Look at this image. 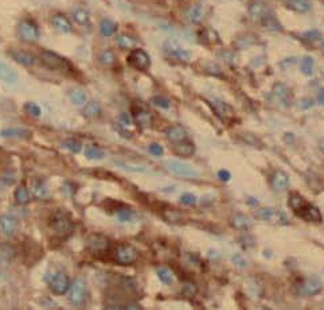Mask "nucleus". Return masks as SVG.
Here are the masks:
<instances>
[{
	"label": "nucleus",
	"instance_id": "obj_10",
	"mask_svg": "<svg viewBox=\"0 0 324 310\" xmlns=\"http://www.w3.org/2000/svg\"><path fill=\"white\" fill-rule=\"evenodd\" d=\"M18 33L20 40L25 42H35L39 40V29L35 25V22L30 21V19H25L19 23Z\"/></svg>",
	"mask_w": 324,
	"mask_h": 310
},
{
	"label": "nucleus",
	"instance_id": "obj_57",
	"mask_svg": "<svg viewBox=\"0 0 324 310\" xmlns=\"http://www.w3.org/2000/svg\"><path fill=\"white\" fill-rule=\"evenodd\" d=\"M317 101H319V104H321L324 107V88H321L319 94H317Z\"/></svg>",
	"mask_w": 324,
	"mask_h": 310
},
{
	"label": "nucleus",
	"instance_id": "obj_11",
	"mask_svg": "<svg viewBox=\"0 0 324 310\" xmlns=\"http://www.w3.org/2000/svg\"><path fill=\"white\" fill-rule=\"evenodd\" d=\"M323 290V282L317 277H308L297 286L299 296H316Z\"/></svg>",
	"mask_w": 324,
	"mask_h": 310
},
{
	"label": "nucleus",
	"instance_id": "obj_33",
	"mask_svg": "<svg viewBox=\"0 0 324 310\" xmlns=\"http://www.w3.org/2000/svg\"><path fill=\"white\" fill-rule=\"evenodd\" d=\"M69 99L74 105H83L88 103V94L82 89H73L69 93Z\"/></svg>",
	"mask_w": 324,
	"mask_h": 310
},
{
	"label": "nucleus",
	"instance_id": "obj_2",
	"mask_svg": "<svg viewBox=\"0 0 324 310\" xmlns=\"http://www.w3.org/2000/svg\"><path fill=\"white\" fill-rule=\"evenodd\" d=\"M40 62L44 64L46 68H49L50 70H55V72H70L72 70V65L70 62L63 58L62 55L57 54L54 51L50 50H44L39 54Z\"/></svg>",
	"mask_w": 324,
	"mask_h": 310
},
{
	"label": "nucleus",
	"instance_id": "obj_38",
	"mask_svg": "<svg viewBox=\"0 0 324 310\" xmlns=\"http://www.w3.org/2000/svg\"><path fill=\"white\" fill-rule=\"evenodd\" d=\"M117 45H119L120 49L123 50H126V49H132V47L136 45V40L132 38L131 35H126V34H123L117 38Z\"/></svg>",
	"mask_w": 324,
	"mask_h": 310
},
{
	"label": "nucleus",
	"instance_id": "obj_26",
	"mask_svg": "<svg viewBox=\"0 0 324 310\" xmlns=\"http://www.w3.org/2000/svg\"><path fill=\"white\" fill-rule=\"evenodd\" d=\"M0 137L3 138H19V139H29L31 132L26 128H6L0 132Z\"/></svg>",
	"mask_w": 324,
	"mask_h": 310
},
{
	"label": "nucleus",
	"instance_id": "obj_1",
	"mask_svg": "<svg viewBox=\"0 0 324 310\" xmlns=\"http://www.w3.org/2000/svg\"><path fill=\"white\" fill-rule=\"evenodd\" d=\"M249 15L253 21L260 22L268 29H280V26H278L277 21L274 19L268 4H265L261 0H254L249 4Z\"/></svg>",
	"mask_w": 324,
	"mask_h": 310
},
{
	"label": "nucleus",
	"instance_id": "obj_53",
	"mask_svg": "<svg viewBox=\"0 0 324 310\" xmlns=\"http://www.w3.org/2000/svg\"><path fill=\"white\" fill-rule=\"evenodd\" d=\"M303 36L308 41H316L320 38V33L316 31V30H312V31H307V33L303 34Z\"/></svg>",
	"mask_w": 324,
	"mask_h": 310
},
{
	"label": "nucleus",
	"instance_id": "obj_46",
	"mask_svg": "<svg viewBox=\"0 0 324 310\" xmlns=\"http://www.w3.org/2000/svg\"><path fill=\"white\" fill-rule=\"evenodd\" d=\"M151 103L159 108H163V109H168L169 108V100L166 98H163V96H155V98L151 99Z\"/></svg>",
	"mask_w": 324,
	"mask_h": 310
},
{
	"label": "nucleus",
	"instance_id": "obj_30",
	"mask_svg": "<svg viewBox=\"0 0 324 310\" xmlns=\"http://www.w3.org/2000/svg\"><path fill=\"white\" fill-rule=\"evenodd\" d=\"M230 224L231 227L238 229V231H245V229H248V228L250 227V221H249V219L245 215H241V213H237V215H234V216L231 217Z\"/></svg>",
	"mask_w": 324,
	"mask_h": 310
},
{
	"label": "nucleus",
	"instance_id": "obj_12",
	"mask_svg": "<svg viewBox=\"0 0 324 310\" xmlns=\"http://www.w3.org/2000/svg\"><path fill=\"white\" fill-rule=\"evenodd\" d=\"M87 248L92 254L100 255V254H104L109 248V240L105 238L104 235H90L87 240Z\"/></svg>",
	"mask_w": 324,
	"mask_h": 310
},
{
	"label": "nucleus",
	"instance_id": "obj_28",
	"mask_svg": "<svg viewBox=\"0 0 324 310\" xmlns=\"http://www.w3.org/2000/svg\"><path fill=\"white\" fill-rule=\"evenodd\" d=\"M186 15H187V18L190 22L199 23L202 22V19L205 16V10H203V7H202L201 4H194V6H191V7L188 8Z\"/></svg>",
	"mask_w": 324,
	"mask_h": 310
},
{
	"label": "nucleus",
	"instance_id": "obj_37",
	"mask_svg": "<svg viewBox=\"0 0 324 310\" xmlns=\"http://www.w3.org/2000/svg\"><path fill=\"white\" fill-rule=\"evenodd\" d=\"M85 157L90 161H101V159H104L105 154L101 148L96 147V146H89L85 150Z\"/></svg>",
	"mask_w": 324,
	"mask_h": 310
},
{
	"label": "nucleus",
	"instance_id": "obj_39",
	"mask_svg": "<svg viewBox=\"0 0 324 310\" xmlns=\"http://www.w3.org/2000/svg\"><path fill=\"white\" fill-rule=\"evenodd\" d=\"M273 94L276 96V98L278 99V100L284 101V100H287V99H288L289 89L287 88V85H284V84L277 83V84H274Z\"/></svg>",
	"mask_w": 324,
	"mask_h": 310
},
{
	"label": "nucleus",
	"instance_id": "obj_25",
	"mask_svg": "<svg viewBox=\"0 0 324 310\" xmlns=\"http://www.w3.org/2000/svg\"><path fill=\"white\" fill-rule=\"evenodd\" d=\"M174 152L179 157H191L195 152V146L191 142H179L174 146Z\"/></svg>",
	"mask_w": 324,
	"mask_h": 310
},
{
	"label": "nucleus",
	"instance_id": "obj_55",
	"mask_svg": "<svg viewBox=\"0 0 324 310\" xmlns=\"http://www.w3.org/2000/svg\"><path fill=\"white\" fill-rule=\"evenodd\" d=\"M300 105H301L303 108H310V107L313 105V101L310 100V99H306V100H303L301 103H300Z\"/></svg>",
	"mask_w": 324,
	"mask_h": 310
},
{
	"label": "nucleus",
	"instance_id": "obj_35",
	"mask_svg": "<svg viewBox=\"0 0 324 310\" xmlns=\"http://www.w3.org/2000/svg\"><path fill=\"white\" fill-rule=\"evenodd\" d=\"M15 200L19 202V204H22V205H26V204H29L30 200H31V193L30 190L26 186H19L16 190H15Z\"/></svg>",
	"mask_w": 324,
	"mask_h": 310
},
{
	"label": "nucleus",
	"instance_id": "obj_51",
	"mask_svg": "<svg viewBox=\"0 0 324 310\" xmlns=\"http://www.w3.org/2000/svg\"><path fill=\"white\" fill-rule=\"evenodd\" d=\"M119 122L121 123V124H123L124 127H131V126H132V123H134V120H132V118H131L129 113H126V112H123V113L120 115Z\"/></svg>",
	"mask_w": 324,
	"mask_h": 310
},
{
	"label": "nucleus",
	"instance_id": "obj_24",
	"mask_svg": "<svg viewBox=\"0 0 324 310\" xmlns=\"http://www.w3.org/2000/svg\"><path fill=\"white\" fill-rule=\"evenodd\" d=\"M163 220L168 224H180L184 220L183 213L178 209H172V208H167L163 210L162 213Z\"/></svg>",
	"mask_w": 324,
	"mask_h": 310
},
{
	"label": "nucleus",
	"instance_id": "obj_47",
	"mask_svg": "<svg viewBox=\"0 0 324 310\" xmlns=\"http://www.w3.org/2000/svg\"><path fill=\"white\" fill-rule=\"evenodd\" d=\"M132 216H134V212L131 209H128V208H121V209L117 210V219H119L120 221H123V223L129 221L131 219H132Z\"/></svg>",
	"mask_w": 324,
	"mask_h": 310
},
{
	"label": "nucleus",
	"instance_id": "obj_7",
	"mask_svg": "<svg viewBox=\"0 0 324 310\" xmlns=\"http://www.w3.org/2000/svg\"><path fill=\"white\" fill-rule=\"evenodd\" d=\"M126 61H128L129 66H132L136 70H141V72H144L151 66V58L143 49H135V50L131 51Z\"/></svg>",
	"mask_w": 324,
	"mask_h": 310
},
{
	"label": "nucleus",
	"instance_id": "obj_4",
	"mask_svg": "<svg viewBox=\"0 0 324 310\" xmlns=\"http://www.w3.org/2000/svg\"><path fill=\"white\" fill-rule=\"evenodd\" d=\"M69 301L74 306H83L88 298V285L82 278H77L68 290Z\"/></svg>",
	"mask_w": 324,
	"mask_h": 310
},
{
	"label": "nucleus",
	"instance_id": "obj_29",
	"mask_svg": "<svg viewBox=\"0 0 324 310\" xmlns=\"http://www.w3.org/2000/svg\"><path fill=\"white\" fill-rule=\"evenodd\" d=\"M72 16L74 19V22L79 26H87L90 22V14L88 10L82 7H78L76 10H73Z\"/></svg>",
	"mask_w": 324,
	"mask_h": 310
},
{
	"label": "nucleus",
	"instance_id": "obj_48",
	"mask_svg": "<svg viewBox=\"0 0 324 310\" xmlns=\"http://www.w3.org/2000/svg\"><path fill=\"white\" fill-rule=\"evenodd\" d=\"M180 201L182 204L187 206H192L197 204V197H195L192 193H183V195L180 196Z\"/></svg>",
	"mask_w": 324,
	"mask_h": 310
},
{
	"label": "nucleus",
	"instance_id": "obj_17",
	"mask_svg": "<svg viewBox=\"0 0 324 310\" xmlns=\"http://www.w3.org/2000/svg\"><path fill=\"white\" fill-rule=\"evenodd\" d=\"M10 55L12 57L15 62H18L19 65L23 66H33L36 64V57L33 55L31 53H27V51L23 50H12L10 53Z\"/></svg>",
	"mask_w": 324,
	"mask_h": 310
},
{
	"label": "nucleus",
	"instance_id": "obj_34",
	"mask_svg": "<svg viewBox=\"0 0 324 310\" xmlns=\"http://www.w3.org/2000/svg\"><path fill=\"white\" fill-rule=\"evenodd\" d=\"M156 274H158L160 282L164 283V285H172L174 282H175L174 274L171 273L169 268H167V267H159L158 270H156Z\"/></svg>",
	"mask_w": 324,
	"mask_h": 310
},
{
	"label": "nucleus",
	"instance_id": "obj_31",
	"mask_svg": "<svg viewBox=\"0 0 324 310\" xmlns=\"http://www.w3.org/2000/svg\"><path fill=\"white\" fill-rule=\"evenodd\" d=\"M100 31L104 36H112L117 31V23L113 22L112 19L105 18L100 23Z\"/></svg>",
	"mask_w": 324,
	"mask_h": 310
},
{
	"label": "nucleus",
	"instance_id": "obj_16",
	"mask_svg": "<svg viewBox=\"0 0 324 310\" xmlns=\"http://www.w3.org/2000/svg\"><path fill=\"white\" fill-rule=\"evenodd\" d=\"M51 25L57 30L58 33L62 34H70L73 31V26L70 23L65 15L62 14H55L53 18H51Z\"/></svg>",
	"mask_w": 324,
	"mask_h": 310
},
{
	"label": "nucleus",
	"instance_id": "obj_18",
	"mask_svg": "<svg viewBox=\"0 0 324 310\" xmlns=\"http://www.w3.org/2000/svg\"><path fill=\"white\" fill-rule=\"evenodd\" d=\"M299 216H301V219H304L308 223H320L321 221V213L320 210L317 209L316 206L310 205L307 204L304 208L301 209V212L299 213Z\"/></svg>",
	"mask_w": 324,
	"mask_h": 310
},
{
	"label": "nucleus",
	"instance_id": "obj_27",
	"mask_svg": "<svg viewBox=\"0 0 324 310\" xmlns=\"http://www.w3.org/2000/svg\"><path fill=\"white\" fill-rule=\"evenodd\" d=\"M82 113L85 118H88V119H93V118H97V116L101 113L100 103L96 100L88 101L87 104H85V107H83Z\"/></svg>",
	"mask_w": 324,
	"mask_h": 310
},
{
	"label": "nucleus",
	"instance_id": "obj_40",
	"mask_svg": "<svg viewBox=\"0 0 324 310\" xmlns=\"http://www.w3.org/2000/svg\"><path fill=\"white\" fill-rule=\"evenodd\" d=\"M62 147L69 150V151L73 152V154H78V152H81V150H82V144L79 143L78 141H76V139H68V141H65L62 143Z\"/></svg>",
	"mask_w": 324,
	"mask_h": 310
},
{
	"label": "nucleus",
	"instance_id": "obj_21",
	"mask_svg": "<svg viewBox=\"0 0 324 310\" xmlns=\"http://www.w3.org/2000/svg\"><path fill=\"white\" fill-rule=\"evenodd\" d=\"M134 120L137 126L141 127V128H148V127L152 126V115L145 109H137L135 111Z\"/></svg>",
	"mask_w": 324,
	"mask_h": 310
},
{
	"label": "nucleus",
	"instance_id": "obj_41",
	"mask_svg": "<svg viewBox=\"0 0 324 310\" xmlns=\"http://www.w3.org/2000/svg\"><path fill=\"white\" fill-rule=\"evenodd\" d=\"M274 215H276V209L274 208H269V206L260 208L256 212V217H258L261 220H270V219H273Z\"/></svg>",
	"mask_w": 324,
	"mask_h": 310
},
{
	"label": "nucleus",
	"instance_id": "obj_6",
	"mask_svg": "<svg viewBox=\"0 0 324 310\" xmlns=\"http://www.w3.org/2000/svg\"><path fill=\"white\" fill-rule=\"evenodd\" d=\"M166 167L168 169V171H171V173L178 176V177L194 178L199 176V173L194 167L188 165V163L182 162V161H167Z\"/></svg>",
	"mask_w": 324,
	"mask_h": 310
},
{
	"label": "nucleus",
	"instance_id": "obj_49",
	"mask_svg": "<svg viewBox=\"0 0 324 310\" xmlns=\"http://www.w3.org/2000/svg\"><path fill=\"white\" fill-rule=\"evenodd\" d=\"M231 262H233L235 266L241 267V268H245V267H248V262H246L245 258H244L242 255H240V254H235V255H233V258H231Z\"/></svg>",
	"mask_w": 324,
	"mask_h": 310
},
{
	"label": "nucleus",
	"instance_id": "obj_36",
	"mask_svg": "<svg viewBox=\"0 0 324 310\" xmlns=\"http://www.w3.org/2000/svg\"><path fill=\"white\" fill-rule=\"evenodd\" d=\"M313 66H315V61H313L312 57L306 55V57L301 58V62H300V70H301L303 74H306V76H312Z\"/></svg>",
	"mask_w": 324,
	"mask_h": 310
},
{
	"label": "nucleus",
	"instance_id": "obj_56",
	"mask_svg": "<svg viewBox=\"0 0 324 310\" xmlns=\"http://www.w3.org/2000/svg\"><path fill=\"white\" fill-rule=\"evenodd\" d=\"M284 141L287 142V143H293V142H295V135H293V133L287 132L284 135Z\"/></svg>",
	"mask_w": 324,
	"mask_h": 310
},
{
	"label": "nucleus",
	"instance_id": "obj_9",
	"mask_svg": "<svg viewBox=\"0 0 324 310\" xmlns=\"http://www.w3.org/2000/svg\"><path fill=\"white\" fill-rule=\"evenodd\" d=\"M49 286L50 290L57 296H63L65 293H68L69 287H70V278L68 274H65L63 271H57L53 274V277L49 281Z\"/></svg>",
	"mask_w": 324,
	"mask_h": 310
},
{
	"label": "nucleus",
	"instance_id": "obj_8",
	"mask_svg": "<svg viewBox=\"0 0 324 310\" xmlns=\"http://www.w3.org/2000/svg\"><path fill=\"white\" fill-rule=\"evenodd\" d=\"M163 50H164L167 55L177 58L180 61H188L191 58L190 51L187 49H184L177 40H167L164 45H163Z\"/></svg>",
	"mask_w": 324,
	"mask_h": 310
},
{
	"label": "nucleus",
	"instance_id": "obj_32",
	"mask_svg": "<svg viewBox=\"0 0 324 310\" xmlns=\"http://www.w3.org/2000/svg\"><path fill=\"white\" fill-rule=\"evenodd\" d=\"M307 204H308V202L303 199L301 196L297 195V193H293V195L289 196V206H291V209L293 210L296 215H299Z\"/></svg>",
	"mask_w": 324,
	"mask_h": 310
},
{
	"label": "nucleus",
	"instance_id": "obj_14",
	"mask_svg": "<svg viewBox=\"0 0 324 310\" xmlns=\"http://www.w3.org/2000/svg\"><path fill=\"white\" fill-rule=\"evenodd\" d=\"M270 185L276 191L285 190L289 188V176L283 170H277L270 178Z\"/></svg>",
	"mask_w": 324,
	"mask_h": 310
},
{
	"label": "nucleus",
	"instance_id": "obj_52",
	"mask_svg": "<svg viewBox=\"0 0 324 310\" xmlns=\"http://www.w3.org/2000/svg\"><path fill=\"white\" fill-rule=\"evenodd\" d=\"M117 165H120L121 167H124L125 170H131V171H136V173H144L145 167L143 166H132V165H126V163L123 162H116Z\"/></svg>",
	"mask_w": 324,
	"mask_h": 310
},
{
	"label": "nucleus",
	"instance_id": "obj_15",
	"mask_svg": "<svg viewBox=\"0 0 324 310\" xmlns=\"http://www.w3.org/2000/svg\"><path fill=\"white\" fill-rule=\"evenodd\" d=\"M212 107H214V111H215L217 115L220 116L222 120H230L234 118V109L231 108L227 103L220 100V99H215L212 101Z\"/></svg>",
	"mask_w": 324,
	"mask_h": 310
},
{
	"label": "nucleus",
	"instance_id": "obj_20",
	"mask_svg": "<svg viewBox=\"0 0 324 310\" xmlns=\"http://www.w3.org/2000/svg\"><path fill=\"white\" fill-rule=\"evenodd\" d=\"M31 195H33L34 199L36 200L47 199L49 195H50V191H49L46 182H44V181H35V182L31 185Z\"/></svg>",
	"mask_w": 324,
	"mask_h": 310
},
{
	"label": "nucleus",
	"instance_id": "obj_60",
	"mask_svg": "<svg viewBox=\"0 0 324 310\" xmlns=\"http://www.w3.org/2000/svg\"><path fill=\"white\" fill-rule=\"evenodd\" d=\"M323 2H324V0H323Z\"/></svg>",
	"mask_w": 324,
	"mask_h": 310
},
{
	"label": "nucleus",
	"instance_id": "obj_50",
	"mask_svg": "<svg viewBox=\"0 0 324 310\" xmlns=\"http://www.w3.org/2000/svg\"><path fill=\"white\" fill-rule=\"evenodd\" d=\"M148 150H149V152H151L152 155H155V157H160V155H163V152H164L163 147L159 143H151Z\"/></svg>",
	"mask_w": 324,
	"mask_h": 310
},
{
	"label": "nucleus",
	"instance_id": "obj_58",
	"mask_svg": "<svg viewBox=\"0 0 324 310\" xmlns=\"http://www.w3.org/2000/svg\"><path fill=\"white\" fill-rule=\"evenodd\" d=\"M319 147H320V151L324 154V141L320 142V144H319Z\"/></svg>",
	"mask_w": 324,
	"mask_h": 310
},
{
	"label": "nucleus",
	"instance_id": "obj_59",
	"mask_svg": "<svg viewBox=\"0 0 324 310\" xmlns=\"http://www.w3.org/2000/svg\"><path fill=\"white\" fill-rule=\"evenodd\" d=\"M281 2H287V0H281Z\"/></svg>",
	"mask_w": 324,
	"mask_h": 310
},
{
	"label": "nucleus",
	"instance_id": "obj_43",
	"mask_svg": "<svg viewBox=\"0 0 324 310\" xmlns=\"http://www.w3.org/2000/svg\"><path fill=\"white\" fill-rule=\"evenodd\" d=\"M197 293H198V287H197V285L192 283V282L186 283V285L183 286V288H182V294H183V297H186V298H194V296Z\"/></svg>",
	"mask_w": 324,
	"mask_h": 310
},
{
	"label": "nucleus",
	"instance_id": "obj_23",
	"mask_svg": "<svg viewBox=\"0 0 324 310\" xmlns=\"http://www.w3.org/2000/svg\"><path fill=\"white\" fill-rule=\"evenodd\" d=\"M285 3L288 8L296 12H300V14H306L312 10V4L310 3V0H287Z\"/></svg>",
	"mask_w": 324,
	"mask_h": 310
},
{
	"label": "nucleus",
	"instance_id": "obj_5",
	"mask_svg": "<svg viewBox=\"0 0 324 310\" xmlns=\"http://www.w3.org/2000/svg\"><path fill=\"white\" fill-rule=\"evenodd\" d=\"M113 258L121 266H131L139 259V251L135 248L134 245L121 244L115 249Z\"/></svg>",
	"mask_w": 324,
	"mask_h": 310
},
{
	"label": "nucleus",
	"instance_id": "obj_19",
	"mask_svg": "<svg viewBox=\"0 0 324 310\" xmlns=\"http://www.w3.org/2000/svg\"><path fill=\"white\" fill-rule=\"evenodd\" d=\"M167 139L172 143H179L183 142L187 138V131L184 130L182 126H171L166 132Z\"/></svg>",
	"mask_w": 324,
	"mask_h": 310
},
{
	"label": "nucleus",
	"instance_id": "obj_42",
	"mask_svg": "<svg viewBox=\"0 0 324 310\" xmlns=\"http://www.w3.org/2000/svg\"><path fill=\"white\" fill-rule=\"evenodd\" d=\"M100 61L101 64H104L106 66H112L116 62V55L112 50H104L100 54Z\"/></svg>",
	"mask_w": 324,
	"mask_h": 310
},
{
	"label": "nucleus",
	"instance_id": "obj_45",
	"mask_svg": "<svg viewBox=\"0 0 324 310\" xmlns=\"http://www.w3.org/2000/svg\"><path fill=\"white\" fill-rule=\"evenodd\" d=\"M242 139H244V141H245L248 144H250V146H254V147H257V148L263 147L261 141H260L257 137L252 135V133H242Z\"/></svg>",
	"mask_w": 324,
	"mask_h": 310
},
{
	"label": "nucleus",
	"instance_id": "obj_44",
	"mask_svg": "<svg viewBox=\"0 0 324 310\" xmlns=\"http://www.w3.org/2000/svg\"><path fill=\"white\" fill-rule=\"evenodd\" d=\"M25 111L29 113L30 116H34V118H39L42 111H40V107L35 103H26L25 104Z\"/></svg>",
	"mask_w": 324,
	"mask_h": 310
},
{
	"label": "nucleus",
	"instance_id": "obj_13",
	"mask_svg": "<svg viewBox=\"0 0 324 310\" xmlns=\"http://www.w3.org/2000/svg\"><path fill=\"white\" fill-rule=\"evenodd\" d=\"M19 232V221L14 216H0V234L7 236V238H14Z\"/></svg>",
	"mask_w": 324,
	"mask_h": 310
},
{
	"label": "nucleus",
	"instance_id": "obj_22",
	"mask_svg": "<svg viewBox=\"0 0 324 310\" xmlns=\"http://www.w3.org/2000/svg\"><path fill=\"white\" fill-rule=\"evenodd\" d=\"M0 80H3L7 84L18 83V74H16V72L8 65H6L3 61H0Z\"/></svg>",
	"mask_w": 324,
	"mask_h": 310
},
{
	"label": "nucleus",
	"instance_id": "obj_54",
	"mask_svg": "<svg viewBox=\"0 0 324 310\" xmlns=\"http://www.w3.org/2000/svg\"><path fill=\"white\" fill-rule=\"evenodd\" d=\"M218 178H220L221 181H224V182H226V181H229L231 178V174L230 171H227V170H220L218 171Z\"/></svg>",
	"mask_w": 324,
	"mask_h": 310
},
{
	"label": "nucleus",
	"instance_id": "obj_3",
	"mask_svg": "<svg viewBox=\"0 0 324 310\" xmlns=\"http://www.w3.org/2000/svg\"><path fill=\"white\" fill-rule=\"evenodd\" d=\"M51 227L55 235L59 238H68L74 231V224L68 213L63 210H58L53 215V220H51Z\"/></svg>",
	"mask_w": 324,
	"mask_h": 310
}]
</instances>
